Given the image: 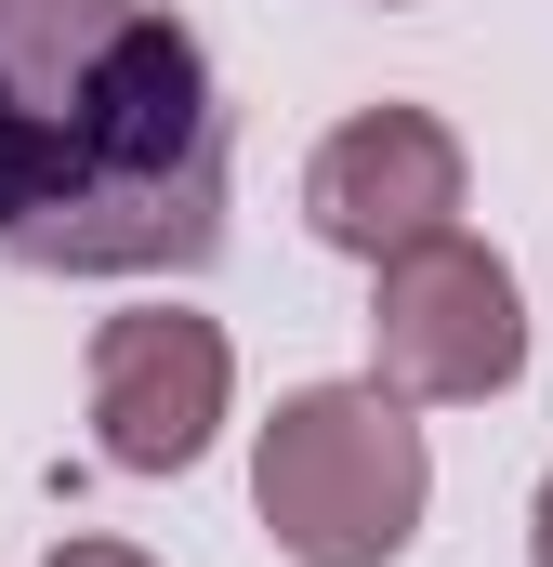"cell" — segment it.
I'll return each instance as SVG.
<instances>
[{
  "label": "cell",
  "mask_w": 553,
  "mask_h": 567,
  "mask_svg": "<svg viewBox=\"0 0 553 567\" xmlns=\"http://www.w3.org/2000/svg\"><path fill=\"white\" fill-rule=\"evenodd\" d=\"M238 396V343L185 303H133L93 330V449L119 475H185Z\"/></svg>",
  "instance_id": "277c9868"
},
{
  "label": "cell",
  "mask_w": 553,
  "mask_h": 567,
  "mask_svg": "<svg viewBox=\"0 0 553 567\" xmlns=\"http://www.w3.org/2000/svg\"><path fill=\"white\" fill-rule=\"evenodd\" d=\"M40 567H158V555H133V542H53Z\"/></svg>",
  "instance_id": "8992f818"
},
{
  "label": "cell",
  "mask_w": 553,
  "mask_h": 567,
  "mask_svg": "<svg viewBox=\"0 0 553 567\" xmlns=\"http://www.w3.org/2000/svg\"><path fill=\"white\" fill-rule=\"evenodd\" d=\"M251 502L290 567H396L435 502V449L396 383H303L251 449Z\"/></svg>",
  "instance_id": "7a4b0ae2"
},
{
  "label": "cell",
  "mask_w": 553,
  "mask_h": 567,
  "mask_svg": "<svg viewBox=\"0 0 553 567\" xmlns=\"http://www.w3.org/2000/svg\"><path fill=\"white\" fill-rule=\"evenodd\" d=\"M369 383H396L409 410H474L528 383V290L501 251H474L461 225L421 238L396 265H369Z\"/></svg>",
  "instance_id": "3957f363"
},
{
  "label": "cell",
  "mask_w": 553,
  "mask_h": 567,
  "mask_svg": "<svg viewBox=\"0 0 553 567\" xmlns=\"http://www.w3.org/2000/svg\"><path fill=\"white\" fill-rule=\"evenodd\" d=\"M528 555L553 567V475H541V502H528Z\"/></svg>",
  "instance_id": "52a82bcc"
},
{
  "label": "cell",
  "mask_w": 553,
  "mask_h": 567,
  "mask_svg": "<svg viewBox=\"0 0 553 567\" xmlns=\"http://www.w3.org/2000/svg\"><path fill=\"white\" fill-rule=\"evenodd\" d=\"M303 225L343 265H396L421 238H448L461 225V133L435 106H356L303 158Z\"/></svg>",
  "instance_id": "5b68a950"
},
{
  "label": "cell",
  "mask_w": 553,
  "mask_h": 567,
  "mask_svg": "<svg viewBox=\"0 0 553 567\" xmlns=\"http://www.w3.org/2000/svg\"><path fill=\"white\" fill-rule=\"evenodd\" d=\"M225 172V93L171 0H0V265L198 278Z\"/></svg>",
  "instance_id": "6da1fadb"
},
{
  "label": "cell",
  "mask_w": 553,
  "mask_h": 567,
  "mask_svg": "<svg viewBox=\"0 0 553 567\" xmlns=\"http://www.w3.org/2000/svg\"><path fill=\"white\" fill-rule=\"evenodd\" d=\"M383 13H409V0H383Z\"/></svg>",
  "instance_id": "ba28073f"
}]
</instances>
